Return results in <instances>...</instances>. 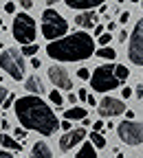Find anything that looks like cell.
I'll use <instances>...</instances> for the list:
<instances>
[{
	"mask_svg": "<svg viewBox=\"0 0 143 158\" xmlns=\"http://www.w3.org/2000/svg\"><path fill=\"white\" fill-rule=\"evenodd\" d=\"M13 112H15L20 125L24 130L40 132L42 136H53L59 127V121H57L55 112L40 97H33V94L18 97L15 106H13Z\"/></svg>",
	"mask_w": 143,
	"mask_h": 158,
	"instance_id": "6da1fadb",
	"label": "cell"
},
{
	"mask_svg": "<svg viewBox=\"0 0 143 158\" xmlns=\"http://www.w3.org/2000/svg\"><path fill=\"white\" fill-rule=\"evenodd\" d=\"M93 53H97L95 40H93V35H88L84 31H77L62 40L49 42V46H46V55L51 59H55V62H81V59L93 57Z\"/></svg>",
	"mask_w": 143,
	"mask_h": 158,
	"instance_id": "7a4b0ae2",
	"label": "cell"
},
{
	"mask_svg": "<svg viewBox=\"0 0 143 158\" xmlns=\"http://www.w3.org/2000/svg\"><path fill=\"white\" fill-rule=\"evenodd\" d=\"M0 68H2L13 81H22V77L27 75L24 55L18 48H5L2 53H0Z\"/></svg>",
	"mask_w": 143,
	"mask_h": 158,
	"instance_id": "3957f363",
	"label": "cell"
},
{
	"mask_svg": "<svg viewBox=\"0 0 143 158\" xmlns=\"http://www.w3.org/2000/svg\"><path fill=\"white\" fill-rule=\"evenodd\" d=\"M66 31H68V22L64 15H59L55 9H46L42 13V35L51 42L55 40H62L66 37Z\"/></svg>",
	"mask_w": 143,
	"mask_h": 158,
	"instance_id": "277c9868",
	"label": "cell"
},
{
	"mask_svg": "<svg viewBox=\"0 0 143 158\" xmlns=\"http://www.w3.org/2000/svg\"><path fill=\"white\" fill-rule=\"evenodd\" d=\"M11 33H13V40H15V42H20L22 46L33 44V40H35V35H37L35 20H33L29 13H15L13 24H11Z\"/></svg>",
	"mask_w": 143,
	"mask_h": 158,
	"instance_id": "5b68a950",
	"label": "cell"
},
{
	"mask_svg": "<svg viewBox=\"0 0 143 158\" xmlns=\"http://www.w3.org/2000/svg\"><path fill=\"white\" fill-rule=\"evenodd\" d=\"M121 81L115 77V66L112 64H104V66H99L93 70L90 75V86L95 92H110L119 86Z\"/></svg>",
	"mask_w": 143,
	"mask_h": 158,
	"instance_id": "8992f818",
	"label": "cell"
},
{
	"mask_svg": "<svg viewBox=\"0 0 143 158\" xmlns=\"http://www.w3.org/2000/svg\"><path fill=\"white\" fill-rule=\"evenodd\" d=\"M128 57L134 66H143V20H139L132 29L130 44H128Z\"/></svg>",
	"mask_w": 143,
	"mask_h": 158,
	"instance_id": "52a82bcc",
	"label": "cell"
},
{
	"mask_svg": "<svg viewBox=\"0 0 143 158\" xmlns=\"http://www.w3.org/2000/svg\"><path fill=\"white\" fill-rule=\"evenodd\" d=\"M117 134L126 145H141L143 143V123L141 121H124L117 125Z\"/></svg>",
	"mask_w": 143,
	"mask_h": 158,
	"instance_id": "ba28073f",
	"label": "cell"
},
{
	"mask_svg": "<svg viewBox=\"0 0 143 158\" xmlns=\"http://www.w3.org/2000/svg\"><path fill=\"white\" fill-rule=\"evenodd\" d=\"M99 116H104V118H110V116H119V114H126V106L124 101H119V99L115 97H104L99 101Z\"/></svg>",
	"mask_w": 143,
	"mask_h": 158,
	"instance_id": "9c48e42d",
	"label": "cell"
},
{
	"mask_svg": "<svg viewBox=\"0 0 143 158\" xmlns=\"http://www.w3.org/2000/svg\"><path fill=\"white\" fill-rule=\"evenodd\" d=\"M49 79H51V84L55 86V90H71L73 88V81H71V75H68V70L66 68H62V66H57V64H53L51 68H49Z\"/></svg>",
	"mask_w": 143,
	"mask_h": 158,
	"instance_id": "30bf717a",
	"label": "cell"
},
{
	"mask_svg": "<svg viewBox=\"0 0 143 158\" xmlns=\"http://www.w3.org/2000/svg\"><path fill=\"white\" fill-rule=\"evenodd\" d=\"M84 136H86V130L84 127L71 130L68 134H64L62 138H59V149H62V152H71L75 145H79L81 141H84Z\"/></svg>",
	"mask_w": 143,
	"mask_h": 158,
	"instance_id": "8fae6325",
	"label": "cell"
},
{
	"mask_svg": "<svg viewBox=\"0 0 143 158\" xmlns=\"http://www.w3.org/2000/svg\"><path fill=\"white\" fill-rule=\"evenodd\" d=\"M68 9H73V11H95V7H101L104 5V0H66L64 2Z\"/></svg>",
	"mask_w": 143,
	"mask_h": 158,
	"instance_id": "7c38bea8",
	"label": "cell"
},
{
	"mask_svg": "<svg viewBox=\"0 0 143 158\" xmlns=\"http://www.w3.org/2000/svg\"><path fill=\"white\" fill-rule=\"evenodd\" d=\"M75 24L81 29H95L97 27V13L95 11H84L75 18Z\"/></svg>",
	"mask_w": 143,
	"mask_h": 158,
	"instance_id": "4fadbf2b",
	"label": "cell"
},
{
	"mask_svg": "<svg viewBox=\"0 0 143 158\" xmlns=\"http://www.w3.org/2000/svg\"><path fill=\"white\" fill-rule=\"evenodd\" d=\"M24 88H27V92H31L33 97H37L40 92H44V84H42V79H40L37 75H31V77H27V81H24Z\"/></svg>",
	"mask_w": 143,
	"mask_h": 158,
	"instance_id": "5bb4252c",
	"label": "cell"
},
{
	"mask_svg": "<svg viewBox=\"0 0 143 158\" xmlns=\"http://www.w3.org/2000/svg\"><path fill=\"white\" fill-rule=\"evenodd\" d=\"M31 158H53L51 147H49L44 141H37V143H33V147H31Z\"/></svg>",
	"mask_w": 143,
	"mask_h": 158,
	"instance_id": "9a60e30c",
	"label": "cell"
},
{
	"mask_svg": "<svg viewBox=\"0 0 143 158\" xmlns=\"http://www.w3.org/2000/svg\"><path fill=\"white\" fill-rule=\"evenodd\" d=\"M84 118H86V110L81 106H75L64 112V121H84Z\"/></svg>",
	"mask_w": 143,
	"mask_h": 158,
	"instance_id": "2e32d148",
	"label": "cell"
},
{
	"mask_svg": "<svg viewBox=\"0 0 143 158\" xmlns=\"http://www.w3.org/2000/svg\"><path fill=\"white\" fill-rule=\"evenodd\" d=\"M0 145H2L5 149H13V152H22V145H20L13 136H9V134H0Z\"/></svg>",
	"mask_w": 143,
	"mask_h": 158,
	"instance_id": "e0dca14e",
	"label": "cell"
},
{
	"mask_svg": "<svg viewBox=\"0 0 143 158\" xmlns=\"http://www.w3.org/2000/svg\"><path fill=\"white\" fill-rule=\"evenodd\" d=\"M77 158H97V149L88 143V145H81L77 152Z\"/></svg>",
	"mask_w": 143,
	"mask_h": 158,
	"instance_id": "ac0fdd59",
	"label": "cell"
},
{
	"mask_svg": "<svg viewBox=\"0 0 143 158\" xmlns=\"http://www.w3.org/2000/svg\"><path fill=\"white\" fill-rule=\"evenodd\" d=\"M90 145H93L95 149H104V147H106V138L101 136V134H95V132H93V134H90Z\"/></svg>",
	"mask_w": 143,
	"mask_h": 158,
	"instance_id": "d6986e66",
	"label": "cell"
},
{
	"mask_svg": "<svg viewBox=\"0 0 143 158\" xmlns=\"http://www.w3.org/2000/svg\"><path fill=\"white\" fill-rule=\"evenodd\" d=\"M97 57H101V59H110V62H112V59L117 57V51H115V48H110V46L99 48V51H97Z\"/></svg>",
	"mask_w": 143,
	"mask_h": 158,
	"instance_id": "ffe728a7",
	"label": "cell"
},
{
	"mask_svg": "<svg viewBox=\"0 0 143 158\" xmlns=\"http://www.w3.org/2000/svg\"><path fill=\"white\" fill-rule=\"evenodd\" d=\"M115 77L119 79V81H126V79L130 77V70H128L126 66H121V64H119V66H115Z\"/></svg>",
	"mask_w": 143,
	"mask_h": 158,
	"instance_id": "44dd1931",
	"label": "cell"
},
{
	"mask_svg": "<svg viewBox=\"0 0 143 158\" xmlns=\"http://www.w3.org/2000/svg\"><path fill=\"white\" fill-rule=\"evenodd\" d=\"M49 99H51V103H55V106H62V103H64L62 92H57V90H51V92H49Z\"/></svg>",
	"mask_w": 143,
	"mask_h": 158,
	"instance_id": "7402d4cb",
	"label": "cell"
},
{
	"mask_svg": "<svg viewBox=\"0 0 143 158\" xmlns=\"http://www.w3.org/2000/svg\"><path fill=\"white\" fill-rule=\"evenodd\" d=\"M20 53H22L24 57H31V55H35V53H37V44H29V46H22V51H20Z\"/></svg>",
	"mask_w": 143,
	"mask_h": 158,
	"instance_id": "603a6c76",
	"label": "cell"
},
{
	"mask_svg": "<svg viewBox=\"0 0 143 158\" xmlns=\"http://www.w3.org/2000/svg\"><path fill=\"white\" fill-rule=\"evenodd\" d=\"M13 138H15L18 143L24 141V138H27V130H24V127H15V130H13Z\"/></svg>",
	"mask_w": 143,
	"mask_h": 158,
	"instance_id": "cb8c5ba5",
	"label": "cell"
},
{
	"mask_svg": "<svg viewBox=\"0 0 143 158\" xmlns=\"http://www.w3.org/2000/svg\"><path fill=\"white\" fill-rule=\"evenodd\" d=\"M110 40H112V35H110V33H104L101 37H97V42L101 44V48H106V46L110 44Z\"/></svg>",
	"mask_w": 143,
	"mask_h": 158,
	"instance_id": "d4e9b609",
	"label": "cell"
},
{
	"mask_svg": "<svg viewBox=\"0 0 143 158\" xmlns=\"http://www.w3.org/2000/svg\"><path fill=\"white\" fill-rule=\"evenodd\" d=\"M15 99H18V97H15V94H13V92H11V94H9V97H7V101H5V103H2V110H9V108H11V106H15Z\"/></svg>",
	"mask_w": 143,
	"mask_h": 158,
	"instance_id": "484cf974",
	"label": "cell"
},
{
	"mask_svg": "<svg viewBox=\"0 0 143 158\" xmlns=\"http://www.w3.org/2000/svg\"><path fill=\"white\" fill-rule=\"evenodd\" d=\"M104 130H106V127H104V123H101V121H95V123H93V132H95V134H101V136H104Z\"/></svg>",
	"mask_w": 143,
	"mask_h": 158,
	"instance_id": "4316f807",
	"label": "cell"
},
{
	"mask_svg": "<svg viewBox=\"0 0 143 158\" xmlns=\"http://www.w3.org/2000/svg\"><path fill=\"white\" fill-rule=\"evenodd\" d=\"M75 94H77V99H79V101H88V90H86V88H79Z\"/></svg>",
	"mask_w": 143,
	"mask_h": 158,
	"instance_id": "83f0119b",
	"label": "cell"
},
{
	"mask_svg": "<svg viewBox=\"0 0 143 158\" xmlns=\"http://www.w3.org/2000/svg\"><path fill=\"white\" fill-rule=\"evenodd\" d=\"M9 94H11V92H9L7 88H2V86H0V106H2V103L7 101V97H9Z\"/></svg>",
	"mask_w": 143,
	"mask_h": 158,
	"instance_id": "f1b7e54d",
	"label": "cell"
},
{
	"mask_svg": "<svg viewBox=\"0 0 143 158\" xmlns=\"http://www.w3.org/2000/svg\"><path fill=\"white\" fill-rule=\"evenodd\" d=\"M18 5H22V9H24V11H29V9H33V5H35V2H33V0H22V2H18Z\"/></svg>",
	"mask_w": 143,
	"mask_h": 158,
	"instance_id": "f546056e",
	"label": "cell"
},
{
	"mask_svg": "<svg viewBox=\"0 0 143 158\" xmlns=\"http://www.w3.org/2000/svg\"><path fill=\"white\" fill-rule=\"evenodd\" d=\"M77 77H79V79H90V73H88L86 68H79V70H77Z\"/></svg>",
	"mask_w": 143,
	"mask_h": 158,
	"instance_id": "4dcf8cb0",
	"label": "cell"
},
{
	"mask_svg": "<svg viewBox=\"0 0 143 158\" xmlns=\"http://www.w3.org/2000/svg\"><path fill=\"white\" fill-rule=\"evenodd\" d=\"M128 20H130V11H121V15H119V22H121V24H126Z\"/></svg>",
	"mask_w": 143,
	"mask_h": 158,
	"instance_id": "1f68e13d",
	"label": "cell"
},
{
	"mask_svg": "<svg viewBox=\"0 0 143 158\" xmlns=\"http://www.w3.org/2000/svg\"><path fill=\"white\" fill-rule=\"evenodd\" d=\"M15 5L18 2H5V11L7 13H15Z\"/></svg>",
	"mask_w": 143,
	"mask_h": 158,
	"instance_id": "d6a6232c",
	"label": "cell"
},
{
	"mask_svg": "<svg viewBox=\"0 0 143 158\" xmlns=\"http://www.w3.org/2000/svg\"><path fill=\"white\" fill-rule=\"evenodd\" d=\"M121 97H124V99H130V97H132V90H130V88L126 86L124 90H121Z\"/></svg>",
	"mask_w": 143,
	"mask_h": 158,
	"instance_id": "836d02e7",
	"label": "cell"
},
{
	"mask_svg": "<svg viewBox=\"0 0 143 158\" xmlns=\"http://www.w3.org/2000/svg\"><path fill=\"white\" fill-rule=\"evenodd\" d=\"M59 127H62V130L68 134V132H71V121H62V123H59Z\"/></svg>",
	"mask_w": 143,
	"mask_h": 158,
	"instance_id": "e575fe53",
	"label": "cell"
},
{
	"mask_svg": "<svg viewBox=\"0 0 143 158\" xmlns=\"http://www.w3.org/2000/svg\"><path fill=\"white\" fill-rule=\"evenodd\" d=\"M95 35H97V37L104 35V27H101V24H97V27H95Z\"/></svg>",
	"mask_w": 143,
	"mask_h": 158,
	"instance_id": "d590c367",
	"label": "cell"
},
{
	"mask_svg": "<svg viewBox=\"0 0 143 158\" xmlns=\"http://www.w3.org/2000/svg\"><path fill=\"white\" fill-rule=\"evenodd\" d=\"M128 40V31H119V42H126Z\"/></svg>",
	"mask_w": 143,
	"mask_h": 158,
	"instance_id": "8d00e7d4",
	"label": "cell"
},
{
	"mask_svg": "<svg viewBox=\"0 0 143 158\" xmlns=\"http://www.w3.org/2000/svg\"><path fill=\"white\" fill-rule=\"evenodd\" d=\"M134 97L143 99V86H136V90H134Z\"/></svg>",
	"mask_w": 143,
	"mask_h": 158,
	"instance_id": "74e56055",
	"label": "cell"
},
{
	"mask_svg": "<svg viewBox=\"0 0 143 158\" xmlns=\"http://www.w3.org/2000/svg\"><path fill=\"white\" fill-rule=\"evenodd\" d=\"M31 66H33V68H35V70H37V68H40V59H37V57H33V59H31Z\"/></svg>",
	"mask_w": 143,
	"mask_h": 158,
	"instance_id": "f35d334b",
	"label": "cell"
},
{
	"mask_svg": "<svg viewBox=\"0 0 143 158\" xmlns=\"http://www.w3.org/2000/svg\"><path fill=\"white\" fill-rule=\"evenodd\" d=\"M68 101H71V103H73V108H75V101H77V94H75V92H71V94H68Z\"/></svg>",
	"mask_w": 143,
	"mask_h": 158,
	"instance_id": "ab89813d",
	"label": "cell"
},
{
	"mask_svg": "<svg viewBox=\"0 0 143 158\" xmlns=\"http://www.w3.org/2000/svg\"><path fill=\"white\" fill-rule=\"evenodd\" d=\"M0 158H13V156H11L7 149H0Z\"/></svg>",
	"mask_w": 143,
	"mask_h": 158,
	"instance_id": "60d3db41",
	"label": "cell"
},
{
	"mask_svg": "<svg viewBox=\"0 0 143 158\" xmlns=\"http://www.w3.org/2000/svg\"><path fill=\"white\" fill-rule=\"evenodd\" d=\"M88 106H97V99L93 94H88Z\"/></svg>",
	"mask_w": 143,
	"mask_h": 158,
	"instance_id": "b9f144b4",
	"label": "cell"
},
{
	"mask_svg": "<svg viewBox=\"0 0 143 158\" xmlns=\"http://www.w3.org/2000/svg\"><path fill=\"white\" fill-rule=\"evenodd\" d=\"M132 118H134V112L128 110V112H126V121H132Z\"/></svg>",
	"mask_w": 143,
	"mask_h": 158,
	"instance_id": "7bdbcfd3",
	"label": "cell"
},
{
	"mask_svg": "<svg viewBox=\"0 0 143 158\" xmlns=\"http://www.w3.org/2000/svg\"><path fill=\"white\" fill-rule=\"evenodd\" d=\"M115 29H117V24H115V22H108V31H110V33H112V31H115Z\"/></svg>",
	"mask_w": 143,
	"mask_h": 158,
	"instance_id": "ee69618b",
	"label": "cell"
},
{
	"mask_svg": "<svg viewBox=\"0 0 143 158\" xmlns=\"http://www.w3.org/2000/svg\"><path fill=\"white\" fill-rule=\"evenodd\" d=\"M0 29H5V22H2V18H0Z\"/></svg>",
	"mask_w": 143,
	"mask_h": 158,
	"instance_id": "f6af8a7d",
	"label": "cell"
},
{
	"mask_svg": "<svg viewBox=\"0 0 143 158\" xmlns=\"http://www.w3.org/2000/svg\"><path fill=\"white\" fill-rule=\"evenodd\" d=\"M117 158H124V154H119V152H117Z\"/></svg>",
	"mask_w": 143,
	"mask_h": 158,
	"instance_id": "bcb514c9",
	"label": "cell"
},
{
	"mask_svg": "<svg viewBox=\"0 0 143 158\" xmlns=\"http://www.w3.org/2000/svg\"><path fill=\"white\" fill-rule=\"evenodd\" d=\"M139 7H141V9H143V0H141V2H139Z\"/></svg>",
	"mask_w": 143,
	"mask_h": 158,
	"instance_id": "7dc6e473",
	"label": "cell"
},
{
	"mask_svg": "<svg viewBox=\"0 0 143 158\" xmlns=\"http://www.w3.org/2000/svg\"><path fill=\"white\" fill-rule=\"evenodd\" d=\"M0 84H2V75H0Z\"/></svg>",
	"mask_w": 143,
	"mask_h": 158,
	"instance_id": "c3c4849f",
	"label": "cell"
},
{
	"mask_svg": "<svg viewBox=\"0 0 143 158\" xmlns=\"http://www.w3.org/2000/svg\"><path fill=\"white\" fill-rule=\"evenodd\" d=\"M0 53H2V44H0Z\"/></svg>",
	"mask_w": 143,
	"mask_h": 158,
	"instance_id": "681fc988",
	"label": "cell"
}]
</instances>
